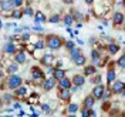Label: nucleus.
I'll use <instances>...</instances> for the list:
<instances>
[{
  "label": "nucleus",
  "instance_id": "1",
  "mask_svg": "<svg viewBox=\"0 0 125 117\" xmlns=\"http://www.w3.org/2000/svg\"><path fill=\"white\" fill-rule=\"evenodd\" d=\"M21 83H23V80L17 74H10L7 78V87L11 90H17L19 87H21Z\"/></svg>",
  "mask_w": 125,
  "mask_h": 117
},
{
  "label": "nucleus",
  "instance_id": "2",
  "mask_svg": "<svg viewBox=\"0 0 125 117\" xmlns=\"http://www.w3.org/2000/svg\"><path fill=\"white\" fill-rule=\"evenodd\" d=\"M47 46L50 47L51 50H58L61 47V37H58V36H50L48 41H47Z\"/></svg>",
  "mask_w": 125,
  "mask_h": 117
},
{
  "label": "nucleus",
  "instance_id": "3",
  "mask_svg": "<svg viewBox=\"0 0 125 117\" xmlns=\"http://www.w3.org/2000/svg\"><path fill=\"white\" fill-rule=\"evenodd\" d=\"M104 84H97V86L94 87V90H93V97L94 99H101L102 96H104Z\"/></svg>",
  "mask_w": 125,
  "mask_h": 117
},
{
  "label": "nucleus",
  "instance_id": "4",
  "mask_svg": "<svg viewBox=\"0 0 125 117\" xmlns=\"http://www.w3.org/2000/svg\"><path fill=\"white\" fill-rule=\"evenodd\" d=\"M31 77L34 80H40V78L44 77V73H43V70L40 67H33L31 69Z\"/></svg>",
  "mask_w": 125,
  "mask_h": 117
},
{
  "label": "nucleus",
  "instance_id": "5",
  "mask_svg": "<svg viewBox=\"0 0 125 117\" xmlns=\"http://www.w3.org/2000/svg\"><path fill=\"white\" fill-rule=\"evenodd\" d=\"M14 7V1H9V0H1L0 1V9L3 12H7V10H11Z\"/></svg>",
  "mask_w": 125,
  "mask_h": 117
},
{
  "label": "nucleus",
  "instance_id": "6",
  "mask_svg": "<svg viewBox=\"0 0 125 117\" xmlns=\"http://www.w3.org/2000/svg\"><path fill=\"white\" fill-rule=\"evenodd\" d=\"M124 90V83L122 81H114L112 86H111V91L112 93H119Z\"/></svg>",
  "mask_w": 125,
  "mask_h": 117
},
{
  "label": "nucleus",
  "instance_id": "7",
  "mask_svg": "<svg viewBox=\"0 0 125 117\" xmlns=\"http://www.w3.org/2000/svg\"><path fill=\"white\" fill-rule=\"evenodd\" d=\"M73 83H74L77 87H81L84 83H85V77L81 76V74H75V76L73 77Z\"/></svg>",
  "mask_w": 125,
  "mask_h": 117
},
{
  "label": "nucleus",
  "instance_id": "8",
  "mask_svg": "<svg viewBox=\"0 0 125 117\" xmlns=\"http://www.w3.org/2000/svg\"><path fill=\"white\" fill-rule=\"evenodd\" d=\"M54 86H55V78L54 77H50V78H47L46 81H44V90H46V91L51 90Z\"/></svg>",
  "mask_w": 125,
  "mask_h": 117
},
{
  "label": "nucleus",
  "instance_id": "9",
  "mask_svg": "<svg viewBox=\"0 0 125 117\" xmlns=\"http://www.w3.org/2000/svg\"><path fill=\"white\" fill-rule=\"evenodd\" d=\"M53 77H54L55 80H60V81H61L62 78L65 77V73H64V70H61V69H55L54 73H53Z\"/></svg>",
  "mask_w": 125,
  "mask_h": 117
},
{
  "label": "nucleus",
  "instance_id": "10",
  "mask_svg": "<svg viewBox=\"0 0 125 117\" xmlns=\"http://www.w3.org/2000/svg\"><path fill=\"white\" fill-rule=\"evenodd\" d=\"M60 86H61V89H64V90H70L71 89V80L68 77H64L60 81Z\"/></svg>",
  "mask_w": 125,
  "mask_h": 117
},
{
  "label": "nucleus",
  "instance_id": "11",
  "mask_svg": "<svg viewBox=\"0 0 125 117\" xmlns=\"http://www.w3.org/2000/svg\"><path fill=\"white\" fill-rule=\"evenodd\" d=\"M94 103H95V99H94L93 96H88V97H85V100H84V106H85V109L91 110V107H94Z\"/></svg>",
  "mask_w": 125,
  "mask_h": 117
},
{
  "label": "nucleus",
  "instance_id": "12",
  "mask_svg": "<svg viewBox=\"0 0 125 117\" xmlns=\"http://www.w3.org/2000/svg\"><path fill=\"white\" fill-rule=\"evenodd\" d=\"M112 20H114V23H115V24L124 23V14H122V13H119V12H117V13L114 14V17H112Z\"/></svg>",
  "mask_w": 125,
  "mask_h": 117
},
{
  "label": "nucleus",
  "instance_id": "13",
  "mask_svg": "<svg viewBox=\"0 0 125 117\" xmlns=\"http://www.w3.org/2000/svg\"><path fill=\"white\" fill-rule=\"evenodd\" d=\"M53 60H54V57H53L51 54H44L43 56V59H41V63L46 64V66H50V64L53 63Z\"/></svg>",
  "mask_w": 125,
  "mask_h": 117
},
{
  "label": "nucleus",
  "instance_id": "14",
  "mask_svg": "<svg viewBox=\"0 0 125 117\" xmlns=\"http://www.w3.org/2000/svg\"><path fill=\"white\" fill-rule=\"evenodd\" d=\"M91 56H93V63H94V66L100 64V62H101V59H100V53H98L97 50H93Z\"/></svg>",
  "mask_w": 125,
  "mask_h": 117
},
{
  "label": "nucleus",
  "instance_id": "15",
  "mask_svg": "<svg viewBox=\"0 0 125 117\" xmlns=\"http://www.w3.org/2000/svg\"><path fill=\"white\" fill-rule=\"evenodd\" d=\"M4 52H6V53H9V54L14 53V52H16V46L13 44V43H10V41H9L7 44L4 46Z\"/></svg>",
  "mask_w": 125,
  "mask_h": 117
},
{
  "label": "nucleus",
  "instance_id": "16",
  "mask_svg": "<svg viewBox=\"0 0 125 117\" xmlns=\"http://www.w3.org/2000/svg\"><path fill=\"white\" fill-rule=\"evenodd\" d=\"M16 62L19 63V64H21V63H24L26 62V54H24L23 52H20V53H17V54H16Z\"/></svg>",
  "mask_w": 125,
  "mask_h": 117
},
{
  "label": "nucleus",
  "instance_id": "17",
  "mask_svg": "<svg viewBox=\"0 0 125 117\" xmlns=\"http://www.w3.org/2000/svg\"><path fill=\"white\" fill-rule=\"evenodd\" d=\"M118 50H119V46L118 44H115V43H111L108 46V52L111 53V54H115V53H118Z\"/></svg>",
  "mask_w": 125,
  "mask_h": 117
},
{
  "label": "nucleus",
  "instance_id": "18",
  "mask_svg": "<svg viewBox=\"0 0 125 117\" xmlns=\"http://www.w3.org/2000/svg\"><path fill=\"white\" fill-rule=\"evenodd\" d=\"M34 19H36V23H43V22H46V17H44V14H43L41 12H37L36 16H34Z\"/></svg>",
  "mask_w": 125,
  "mask_h": 117
},
{
  "label": "nucleus",
  "instance_id": "19",
  "mask_svg": "<svg viewBox=\"0 0 125 117\" xmlns=\"http://www.w3.org/2000/svg\"><path fill=\"white\" fill-rule=\"evenodd\" d=\"M60 97H61L62 100H67V99L71 97V91L70 90H64V89H62L61 91H60Z\"/></svg>",
  "mask_w": 125,
  "mask_h": 117
},
{
  "label": "nucleus",
  "instance_id": "20",
  "mask_svg": "<svg viewBox=\"0 0 125 117\" xmlns=\"http://www.w3.org/2000/svg\"><path fill=\"white\" fill-rule=\"evenodd\" d=\"M17 70H19V66H17L16 63H11V64H9L7 66V71L9 73H11V74H14Z\"/></svg>",
  "mask_w": 125,
  "mask_h": 117
},
{
  "label": "nucleus",
  "instance_id": "21",
  "mask_svg": "<svg viewBox=\"0 0 125 117\" xmlns=\"http://www.w3.org/2000/svg\"><path fill=\"white\" fill-rule=\"evenodd\" d=\"M84 73H85V76H93V74H95V66H88V67H85Z\"/></svg>",
  "mask_w": 125,
  "mask_h": 117
},
{
  "label": "nucleus",
  "instance_id": "22",
  "mask_svg": "<svg viewBox=\"0 0 125 117\" xmlns=\"http://www.w3.org/2000/svg\"><path fill=\"white\" fill-rule=\"evenodd\" d=\"M70 56H71V59L74 60V59H77L78 56H81V50H80V49H77V47H75L74 50H71V52H70Z\"/></svg>",
  "mask_w": 125,
  "mask_h": 117
},
{
  "label": "nucleus",
  "instance_id": "23",
  "mask_svg": "<svg viewBox=\"0 0 125 117\" xmlns=\"http://www.w3.org/2000/svg\"><path fill=\"white\" fill-rule=\"evenodd\" d=\"M74 63H75L77 66H83V64L85 63V57H84L83 54H81V56H78L77 59H74Z\"/></svg>",
  "mask_w": 125,
  "mask_h": 117
},
{
  "label": "nucleus",
  "instance_id": "24",
  "mask_svg": "<svg viewBox=\"0 0 125 117\" xmlns=\"http://www.w3.org/2000/svg\"><path fill=\"white\" fill-rule=\"evenodd\" d=\"M107 80H108V83L111 84V83L115 80V71H114V70H109L108 74H107Z\"/></svg>",
  "mask_w": 125,
  "mask_h": 117
},
{
  "label": "nucleus",
  "instance_id": "25",
  "mask_svg": "<svg viewBox=\"0 0 125 117\" xmlns=\"http://www.w3.org/2000/svg\"><path fill=\"white\" fill-rule=\"evenodd\" d=\"M64 23H65V26L68 27V26H71L73 24V16L71 14H67L65 17H64Z\"/></svg>",
  "mask_w": 125,
  "mask_h": 117
},
{
  "label": "nucleus",
  "instance_id": "26",
  "mask_svg": "<svg viewBox=\"0 0 125 117\" xmlns=\"http://www.w3.org/2000/svg\"><path fill=\"white\" fill-rule=\"evenodd\" d=\"M93 113H94V111H91L90 109H84L83 111H81V117H90Z\"/></svg>",
  "mask_w": 125,
  "mask_h": 117
},
{
  "label": "nucleus",
  "instance_id": "27",
  "mask_svg": "<svg viewBox=\"0 0 125 117\" xmlns=\"http://www.w3.org/2000/svg\"><path fill=\"white\" fill-rule=\"evenodd\" d=\"M77 110H78V106L74 104V103H71L70 106H68V111H70V113H75Z\"/></svg>",
  "mask_w": 125,
  "mask_h": 117
},
{
  "label": "nucleus",
  "instance_id": "28",
  "mask_svg": "<svg viewBox=\"0 0 125 117\" xmlns=\"http://www.w3.org/2000/svg\"><path fill=\"white\" fill-rule=\"evenodd\" d=\"M16 94H17V96H24V94H26V87H19V89L16 90Z\"/></svg>",
  "mask_w": 125,
  "mask_h": 117
},
{
  "label": "nucleus",
  "instance_id": "29",
  "mask_svg": "<svg viewBox=\"0 0 125 117\" xmlns=\"http://www.w3.org/2000/svg\"><path fill=\"white\" fill-rule=\"evenodd\" d=\"M34 49H44V41H43V40H39V41L34 44Z\"/></svg>",
  "mask_w": 125,
  "mask_h": 117
},
{
  "label": "nucleus",
  "instance_id": "30",
  "mask_svg": "<svg viewBox=\"0 0 125 117\" xmlns=\"http://www.w3.org/2000/svg\"><path fill=\"white\" fill-rule=\"evenodd\" d=\"M11 16H13L14 19H20V17H21V12H20V10H14V12L11 13Z\"/></svg>",
  "mask_w": 125,
  "mask_h": 117
},
{
  "label": "nucleus",
  "instance_id": "31",
  "mask_svg": "<svg viewBox=\"0 0 125 117\" xmlns=\"http://www.w3.org/2000/svg\"><path fill=\"white\" fill-rule=\"evenodd\" d=\"M118 64H119V67H122V69H125V56H122L119 60H118Z\"/></svg>",
  "mask_w": 125,
  "mask_h": 117
},
{
  "label": "nucleus",
  "instance_id": "32",
  "mask_svg": "<svg viewBox=\"0 0 125 117\" xmlns=\"http://www.w3.org/2000/svg\"><path fill=\"white\" fill-rule=\"evenodd\" d=\"M33 13H34V12H33L31 7H26V10H24V14L26 16H33Z\"/></svg>",
  "mask_w": 125,
  "mask_h": 117
},
{
  "label": "nucleus",
  "instance_id": "33",
  "mask_svg": "<svg viewBox=\"0 0 125 117\" xmlns=\"http://www.w3.org/2000/svg\"><path fill=\"white\" fill-rule=\"evenodd\" d=\"M50 22H51V23H58V22H60V17L55 14V16H53V17H50Z\"/></svg>",
  "mask_w": 125,
  "mask_h": 117
},
{
  "label": "nucleus",
  "instance_id": "34",
  "mask_svg": "<svg viewBox=\"0 0 125 117\" xmlns=\"http://www.w3.org/2000/svg\"><path fill=\"white\" fill-rule=\"evenodd\" d=\"M65 47H67V49H70V52L75 49V47H74V43H73V41H67V43H65Z\"/></svg>",
  "mask_w": 125,
  "mask_h": 117
},
{
  "label": "nucleus",
  "instance_id": "35",
  "mask_svg": "<svg viewBox=\"0 0 125 117\" xmlns=\"http://www.w3.org/2000/svg\"><path fill=\"white\" fill-rule=\"evenodd\" d=\"M41 109H43V111L48 113V111H50V106H48V104H43V106H41Z\"/></svg>",
  "mask_w": 125,
  "mask_h": 117
},
{
  "label": "nucleus",
  "instance_id": "36",
  "mask_svg": "<svg viewBox=\"0 0 125 117\" xmlns=\"http://www.w3.org/2000/svg\"><path fill=\"white\" fill-rule=\"evenodd\" d=\"M3 96H4V97H3L4 102H10V100H11V96H10V94H3Z\"/></svg>",
  "mask_w": 125,
  "mask_h": 117
},
{
  "label": "nucleus",
  "instance_id": "37",
  "mask_svg": "<svg viewBox=\"0 0 125 117\" xmlns=\"http://www.w3.org/2000/svg\"><path fill=\"white\" fill-rule=\"evenodd\" d=\"M74 17H75V19H77V20H81V19H83V16H81V13H78V12H75V13H74Z\"/></svg>",
  "mask_w": 125,
  "mask_h": 117
},
{
  "label": "nucleus",
  "instance_id": "38",
  "mask_svg": "<svg viewBox=\"0 0 125 117\" xmlns=\"http://www.w3.org/2000/svg\"><path fill=\"white\" fill-rule=\"evenodd\" d=\"M33 30H36V31H43V27H40L39 24H37V26H34V27H33Z\"/></svg>",
  "mask_w": 125,
  "mask_h": 117
},
{
  "label": "nucleus",
  "instance_id": "39",
  "mask_svg": "<svg viewBox=\"0 0 125 117\" xmlns=\"http://www.w3.org/2000/svg\"><path fill=\"white\" fill-rule=\"evenodd\" d=\"M109 94H111V91H105V93H104V96H102V99H104V100H107V99L109 97Z\"/></svg>",
  "mask_w": 125,
  "mask_h": 117
},
{
  "label": "nucleus",
  "instance_id": "40",
  "mask_svg": "<svg viewBox=\"0 0 125 117\" xmlns=\"http://www.w3.org/2000/svg\"><path fill=\"white\" fill-rule=\"evenodd\" d=\"M21 4H23V1H21V0H16V1H14L16 7H19V6H21Z\"/></svg>",
  "mask_w": 125,
  "mask_h": 117
},
{
  "label": "nucleus",
  "instance_id": "41",
  "mask_svg": "<svg viewBox=\"0 0 125 117\" xmlns=\"http://www.w3.org/2000/svg\"><path fill=\"white\" fill-rule=\"evenodd\" d=\"M21 39H23L24 41H27V40L30 39V36H29V34H27V33H26V34H23V36H21Z\"/></svg>",
  "mask_w": 125,
  "mask_h": 117
},
{
  "label": "nucleus",
  "instance_id": "42",
  "mask_svg": "<svg viewBox=\"0 0 125 117\" xmlns=\"http://www.w3.org/2000/svg\"><path fill=\"white\" fill-rule=\"evenodd\" d=\"M23 30H24V27H16V29H14L16 33H21Z\"/></svg>",
  "mask_w": 125,
  "mask_h": 117
},
{
  "label": "nucleus",
  "instance_id": "43",
  "mask_svg": "<svg viewBox=\"0 0 125 117\" xmlns=\"http://www.w3.org/2000/svg\"><path fill=\"white\" fill-rule=\"evenodd\" d=\"M100 80H101V77H100V76H97V77L94 78V81H95V83H97V81H100Z\"/></svg>",
  "mask_w": 125,
  "mask_h": 117
},
{
  "label": "nucleus",
  "instance_id": "44",
  "mask_svg": "<svg viewBox=\"0 0 125 117\" xmlns=\"http://www.w3.org/2000/svg\"><path fill=\"white\" fill-rule=\"evenodd\" d=\"M14 109H17V110L20 109V104H19V103H14Z\"/></svg>",
  "mask_w": 125,
  "mask_h": 117
},
{
  "label": "nucleus",
  "instance_id": "45",
  "mask_svg": "<svg viewBox=\"0 0 125 117\" xmlns=\"http://www.w3.org/2000/svg\"><path fill=\"white\" fill-rule=\"evenodd\" d=\"M67 117H75V116H73V114H71V116H67Z\"/></svg>",
  "mask_w": 125,
  "mask_h": 117
}]
</instances>
